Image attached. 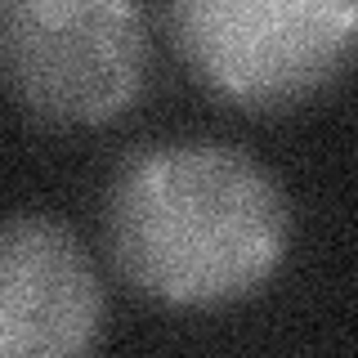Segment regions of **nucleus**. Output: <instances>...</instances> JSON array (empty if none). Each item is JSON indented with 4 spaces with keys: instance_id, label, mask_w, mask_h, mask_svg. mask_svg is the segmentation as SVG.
I'll return each instance as SVG.
<instances>
[{
    "instance_id": "nucleus-1",
    "label": "nucleus",
    "mask_w": 358,
    "mask_h": 358,
    "mask_svg": "<svg viewBox=\"0 0 358 358\" xmlns=\"http://www.w3.org/2000/svg\"><path fill=\"white\" fill-rule=\"evenodd\" d=\"M103 238L139 296L166 309H220L278 273L291 246V206L251 152L166 143L117 171Z\"/></svg>"
},
{
    "instance_id": "nucleus-2",
    "label": "nucleus",
    "mask_w": 358,
    "mask_h": 358,
    "mask_svg": "<svg viewBox=\"0 0 358 358\" xmlns=\"http://www.w3.org/2000/svg\"><path fill=\"white\" fill-rule=\"evenodd\" d=\"M188 72L238 108H287L358 59V0H166Z\"/></svg>"
},
{
    "instance_id": "nucleus-3",
    "label": "nucleus",
    "mask_w": 358,
    "mask_h": 358,
    "mask_svg": "<svg viewBox=\"0 0 358 358\" xmlns=\"http://www.w3.org/2000/svg\"><path fill=\"white\" fill-rule=\"evenodd\" d=\"M134 0H5V81L31 117L103 126L143 90Z\"/></svg>"
},
{
    "instance_id": "nucleus-4",
    "label": "nucleus",
    "mask_w": 358,
    "mask_h": 358,
    "mask_svg": "<svg viewBox=\"0 0 358 358\" xmlns=\"http://www.w3.org/2000/svg\"><path fill=\"white\" fill-rule=\"evenodd\" d=\"M99 327L103 287L85 246L50 215H9L0 233V354L76 358Z\"/></svg>"
}]
</instances>
